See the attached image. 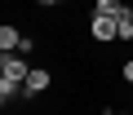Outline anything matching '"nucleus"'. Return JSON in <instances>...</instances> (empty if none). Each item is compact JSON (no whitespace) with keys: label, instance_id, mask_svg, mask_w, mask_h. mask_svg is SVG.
<instances>
[{"label":"nucleus","instance_id":"obj_1","mask_svg":"<svg viewBox=\"0 0 133 115\" xmlns=\"http://www.w3.org/2000/svg\"><path fill=\"white\" fill-rule=\"evenodd\" d=\"M0 75H5V80H18V84H27V75H31V67L22 62V58H14V53H5V58H0Z\"/></svg>","mask_w":133,"mask_h":115},{"label":"nucleus","instance_id":"obj_2","mask_svg":"<svg viewBox=\"0 0 133 115\" xmlns=\"http://www.w3.org/2000/svg\"><path fill=\"white\" fill-rule=\"evenodd\" d=\"M93 40H120V27H115V18H107V13H93Z\"/></svg>","mask_w":133,"mask_h":115},{"label":"nucleus","instance_id":"obj_3","mask_svg":"<svg viewBox=\"0 0 133 115\" xmlns=\"http://www.w3.org/2000/svg\"><path fill=\"white\" fill-rule=\"evenodd\" d=\"M44 89H49V71H36V67H31V75H27L22 93H27V97H36V93H44Z\"/></svg>","mask_w":133,"mask_h":115},{"label":"nucleus","instance_id":"obj_4","mask_svg":"<svg viewBox=\"0 0 133 115\" xmlns=\"http://www.w3.org/2000/svg\"><path fill=\"white\" fill-rule=\"evenodd\" d=\"M0 49H5V53H14V49H22V35L5 22V27H0Z\"/></svg>","mask_w":133,"mask_h":115},{"label":"nucleus","instance_id":"obj_5","mask_svg":"<svg viewBox=\"0 0 133 115\" xmlns=\"http://www.w3.org/2000/svg\"><path fill=\"white\" fill-rule=\"evenodd\" d=\"M115 27H120V40H133V9L124 5V13H115Z\"/></svg>","mask_w":133,"mask_h":115},{"label":"nucleus","instance_id":"obj_6","mask_svg":"<svg viewBox=\"0 0 133 115\" xmlns=\"http://www.w3.org/2000/svg\"><path fill=\"white\" fill-rule=\"evenodd\" d=\"M18 93H22V84H18V80H5V75H0V102L9 106V102H14Z\"/></svg>","mask_w":133,"mask_h":115},{"label":"nucleus","instance_id":"obj_7","mask_svg":"<svg viewBox=\"0 0 133 115\" xmlns=\"http://www.w3.org/2000/svg\"><path fill=\"white\" fill-rule=\"evenodd\" d=\"M98 13H107V18H115V13H124V5H120V0H98Z\"/></svg>","mask_w":133,"mask_h":115},{"label":"nucleus","instance_id":"obj_8","mask_svg":"<svg viewBox=\"0 0 133 115\" xmlns=\"http://www.w3.org/2000/svg\"><path fill=\"white\" fill-rule=\"evenodd\" d=\"M124 80L133 84V58H129V62H124Z\"/></svg>","mask_w":133,"mask_h":115}]
</instances>
